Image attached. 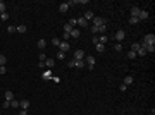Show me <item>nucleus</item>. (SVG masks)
<instances>
[{"label": "nucleus", "mask_w": 155, "mask_h": 115, "mask_svg": "<svg viewBox=\"0 0 155 115\" xmlns=\"http://www.w3.org/2000/svg\"><path fill=\"white\" fill-rule=\"evenodd\" d=\"M7 64V57L5 55H0V65H5Z\"/></svg>", "instance_id": "nucleus-25"}, {"label": "nucleus", "mask_w": 155, "mask_h": 115, "mask_svg": "<svg viewBox=\"0 0 155 115\" xmlns=\"http://www.w3.org/2000/svg\"><path fill=\"white\" fill-rule=\"evenodd\" d=\"M119 89H121V91H122V93H124V91H126V89H128V86H124V84H121V86H119Z\"/></svg>", "instance_id": "nucleus-43"}, {"label": "nucleus", "mask_w": 155, "mask_h": 115, "mask_svg": "<svg viewBox=\"0 0 155 115\" xmlns=\"http://www.w3.org/2000/svg\"><path fill=\"white\" fill-rule=\"evenodd\" d=\"M95 48H97V52H100V53H102V52L105 50V45H102V43H97V46H95Z\"/></svg>", "instance_id": "nucleus-23"}, {"label": "nucleus", "mask_w": 155, "mask_h": 115, "mask_svg": "<svg viewBox=\"0 0 155 115\" xmlns=\"http://www.w3.org/2000/svg\"><path fill=\"white\" fill-rule=\"evenodd\" d=\"M26 29H28V28H26L24 24H21V26L16 28V33H26Z\"/></svg>", "instance_id": "nucleus-19"}, {"label": "nucleus", "mask_w": 155, "mask_h": 115, "mask_svg": "<svg viewBox=\"0 0 155 115\" xmlns=\"http://www.w3.org/2000/svg\"><path fill=\"white\" fill-rule=\"evenodd\" d=\"M105 31H107V26H100L98 28V33H105Z\"/></svg>", "instance_id": "nucleus-36"}, {"label": "nucleus", "mask_w": 155, "mask_h": 115, "mask_svg": "<svg viewBox=\"0 0 155 115\" xmlns=\"http://www.w3.org/2000/svg\"><path fill=\"white\" fill-rule=\"evenodd\" d=\"M128 58H136V53L129 50V52H128Z\"/></svg>", "instance_id": "nucleus-31"}, {"label": "nucleus", "mask_w": 155, "mask_h": 115, "mask_svg": "<svg viewBox=\"0 0 155 115\" xmlns=\"http://www.w3.org/2000/svg\"><path fill=\"white\" fill-rule=\"evenodd\" d=\"M7 31H9V33H16V28H14V26H9Z\"/></svg>", "instance_id": "nucleus-39"}, {"label": "nucleus", "mask_w": 155, "mask_h": 115, "mask_svg": "<svg viewBox=\"0 0 155 115\" xmlns=\"http://www.w3.org/2000/svg\"><path fill=\"white\" fill-rule=\"evenodd\" d=\"M69 24H71V26H72V28H74V26H76V24H78V19H71V21H69Z\"/></svg>", "instance_id": "nucleus-35"}, {"label": "nucleus", "mask_w": 155, "mask_h": 115, "mask_svg": "<svg viewBox=\"0 0 155 115\" xmlns=\"http://www.w3.org/2000/svg\"><path fill=\"white\" fill-rule=\"evenodd\" d=\"M7 19H9V14H7V12L0 14V21H7Z\"/></svg>", "instance_id": "nucleus-27"}, {"label": "nucleus", "mask_w": 155, "mask_h": 115, "mask_svg": "<svg viewBox=\"0 0 155 115\" xmlns=\"http://www.w3.org/2000/svg\"><path fill=\"white\" fill-rule=\"evenodd\" d=\"M136 55H140V57H145V55H146V50H145L143 46H140V50L136 52Z\"/></svg>", "instance_id": "nucleus-21"}, {"label": "nucleus", "mask_w": 155, "mask_h": 115, "mask_svg": "<svg viewBox=\"0 0 155 115\" xmlns=\"http://www.w3.org/2000/svg\"><path fill=\"white\" fill-rule=\"evenodd\" d=\"M148 17H150V16H148V12H146V11H141V12H140V16H138V21H146Z\"/></svg>", "instance_id": "nucleus-9"}, {"label": "nucleus", "mask_w": 155, "mask_h": 115, "mask_svg": "<svg viewBox=\"0 0 155 115\" xmlns=\"http://www.w3.org/2000/svg\"><path fill=\"white\" fill-rule=\"evenodd\" d=\"M124 38H126V33H124L122 29L116 33V40H117V43H121V41H124Z\"/></svg>", "instance_id": "nucleus-4"}, {"label": "nucleus", "mask_w": 155, "mask_h": 115, "mask_svg": "<svg viewBox=\"0 0 155 115\" xmlns=\"http://www.w3.org/2000/svg\"><path fill=\"white\" fill-rule=\"evenodd\" d=\"M38 60H40V62H41V64H43V62H45V60H47V55H45V53H43V52H41V53H40V58H38Z\"/></svg>", "instance_id": "nucleus-29"}, {"label": "nucleus", "mask_w": 155, "mask_h": 115, "mask_svg": "<svg viewBox=\"0 0 155 115\" xmlns=\"http://www.w3.org/2000/svg\"><path fill=\"white\" fill-rule=\"evenodd\" d=\"M19 108H21V110H28V108H29V101H28V100L19 101Z\"/></svg>", "instance_id": "nucleus-10"}, {"label": "nucleus", "mask_w": 155, "mask_h": 115, "mask_svg": "<svg viewBox=\"0 0 155 115\" xmlns=\"http://www.w3.org/2000/svg\"><path fill=\"white\" fill-rule=\"evenodd\" d=\"M91 33H98V28L97 26H91Z\"/></svg>", "instance_id": "nucleus-44"}, {"label": "nucleus", "mask_w": 155, "mask_h": 115, "mask_svg": "<svg viewBox=\"0 0 155 115\" xmlns=\"http://www.w3.org/2000/svg\"><path fill=\"white\" fill-rule=\"evenodd\" d=\"M19 115H28V110H21V112H19Z\"/></svg>", "instance_id": "nucleus-45"}, {"label": "nucleus", "mask_w": 155, "mask_h": 115, "mask_svg": "<svg viewBox=\"0 0 155 115\" xmlns=\"http://www.w3.org/2000/svg\"><path fill=\"white\" fill-rule=\"evenodd\" d=\"M64 31H65V33H69V34H71V31H72V26H71V24H69V23H67V24H64Z\"/></svg>", "instance_id": "nucleus-22"}, {"label": "nucleus", "mask_w": 155, "mask_h": 115, "mask_svg": "<svg viewBox=\"0 0 155 115\" xmlns=\"http://www.w3.org/2000/svg\"><path fill=\"white\" fill-rule=\"evenodd\" d=\"M114 50H116V52H121V50H122V45H121V43H116V45H114Z\"/></svg>", "instance_id": "nucleus-28"}, {"label": "nucleus", "mask_w": 155, "mask_h": 115, "mask_svg": "<svg viewBox=\"0 0 155 115\" xmlns=\"http://www.w3.org/2000/svg\"><path fill=\"white\" fill-rule=\"evenodd\" d=\"M93 17H95V14H93L91 11H86V12H85V16H83V19H86V21H88V19H91V21H93Z\"/></svg>", "instance_id": "nucleus-13"}, {"label": "nucleus", "mask_w": 155, "mask_h": 115, "mask_svg": "<svg viewBox=\"0 0 155 115\" xmlns=\"http://www.w3.org/2000/svg\"><path fill=\"white\" fill-rule=\"evenodd\" d=\"M4 96H5V100H9V101H12V100H14V93H12V91H5V94H4Z\"/></svg>", "instance_id": "nucleus-18"}, {"label": "nucleus", "mask_w": 155, "mask_h": 115, "mask_svg": "<svg viewBox=\"0 0 155 115\" xmlns=\"http://www.w3.org/2000/svg\"><path fill=\"white\" fill-rule=\"evenodd\" d=\"M53 65H55V60H50V58H47V60H45V67H47V69H50V70H52V69H53Z\"/></svg>", "instance_id": "nucleus-11"}, {"label": "nucleus", "mask_w": 155, "mask_h": 115, "mask_svg": "<svg viewBox=\"0 0 155 115\" xmlns=\"http://www.w3.org/2000/svg\"><path fill=\"white\" fill-rule=\"evenodd\" d=\"M59 11H60L62 14H65V12L69 11V2H64V4H60V5H59Z\"/></svg>", "instance_id": "nucleus-7"}, {"label": "nucleus", "mask_w": 155, "mask_h": 115, "mask_svg": "<svg viewBox=\"0 0 155 115\" xmlns=\"http://www.w3.org/2000/svg\"><path fill=\"white\" fill-rule=\"evenodd\" d=\"M67 67H69V69L74 67V60H67Z\"/></svg>", "instance_id": "nucleus-40"}, {"label": "nucleus", "mask_w": 155, "mask_h": 115, "mask_svg": "<svg viewBox=\"0 0 155 115\" xmlns=\"http://www.w3.org/2000/svg\"><path fill=\"white\" fill-rule=\"evenodd\" d=\"M107 40H109V36H107V34H102V36L98 38V43H102V45H105V43H107Z\"/></svg>", "instance_id": "nucleus-20"}, {"label": "nucleus", "mask_w": 155, "mask_h": 115, "mask_svg": "<svg viewBox=\"0 0 155 115\" xmlns=\"http://www.w3.org/2000/svg\"><path fill=\"white\" fill-rule=\"evenodd\" d=\"M69 36H71L69 33H64V36H62V41H67V40H69Z\"/></svg>", "instance_id": "nucleus-37"}, {"label": "nucleus", "mask_w": 155, "mask_h": 115, "mask_svg": "<svg viewBox=\"0 0 155 115\" xmlns=\"http://www.w3.org/2000/svg\"><path fill=\"white\" fill-rule=\"evenodd\" d=\"M138 23V17H129V24H136Z\"/></svg>", "instance_id": "nucleus-33"}, {"label": "nucleus", "mask_w": 155, "mask_h": 115, "mask_svg": "<svg viewBox=\"0 0 155 115\" xmlns=\"http://www.w3.org/2000/svg\"><path fill=\"white\" fill-rule=\"evenodd\" d=\"M79 34H81L79 29H78V28H72V31H71V36H72V38H79Z\"/></svg>", "instance_id": "nucleus-15"}, {"label": "nucleus", "mask_w": 155, "mask_h": 115, "mask_svg": "<svg viewBox=\"0 0 155 115\" xmlns=\"http://www.w3.org/2000/svg\"><path fill=\"white\" fill-rule=\"evenodd\" d=\"M67 50H69V43H67V41H60V45H59V52L65 53Z\"/></svg>", "instance_id": "nucleus-5"}, {"label": "nucleus", "mask_w": 155, "mask_h": 115, "mask_svg": "<svg viewBox=\"0 0 155 115\" xmlns=\"http://www.w3.org/2000/svg\"><path fill=\"white\" fill-rule=\"evenodd\" d=\"M93 26H97V28L107 26V19H103V17H93Z\"/></svg>", "instance_id": "nucleus-2"}, {"label": "nucleus", "mask_w": 155, "mask_h": 115, "mask_svg": "<svg viewBox=\"0 0 155 115\" xmlns=\"http://www.w3.org/2000/svg\"><path fill=\"white\" fill-rule=\"evenodd\" d=\"M52 74H53V72H52L50 69H47V70H45V72H43L41 76H43V79H45V81H52V77H53Z\"/></svg>", "instance_id": "nucleus-6"}, {"label": "nucleus", "mask_w": 155, "mask_h": 115, "mask_svg": "<svg viewBox=\"0 0 155 115\" xmlns=\"http://www.w3.org/2000/svg\"><path fill=\"white\" fill-rule=\"evenodd\" d=\"M36 46H38V48H40V50L43 52V48L47 46V41H45V40L41 38V40H38V43H36Z\"/></svg>", "instance_id": "nucleus-14"}, {"label": "nucleus", "mask_w": 155, "mask_h": 115, "mask_svg": "<svg viewBox=\"0 0 155 115\" xmlns=\"http://www.w3.org/2000/svg\"><path fill=\"white\" fill-rule=\"evenodd\" d=\"M78 26L86 28V26H88V21H86V19H83V17H79V19H78Z\"/></svg>", "instance_id": "nucleus-17"}, {"label": "nucleus", "mask_w": 155, "mask_h": 115, "mask_svg": "<svg viewBox=\"0 0 155 115\" xmlns=\"http://www.w3.org/2000/svg\"><path fill=\"white\" fill-rule=\"evenodd\" d=\"M11 106H12V108H19V101L12 100V101H11Z\"/></svg>", "instance_id": "nucleus-30"}, {"label": "nucleus", "mask_w": 155, "mask_h": 115, "mask_svg": "<svg viewBox=\"0 0 155 115\" xmlns=\"http://www.w3.org/2000/svg\"><path fill=\"white\" fill-rule=\"evenodd\" d=\"M9 106H11V101L5 100V101H4V108H9Z\"/></svg>", "instance_id": "nucleus-41"}, {"label": "nucleus", "mask_w": 155, "mask_h": 115, "mask_svg": "<svg viewBox=\"0 0 155 115\" xmlns=\"http://www.w3.org/2000/svg\"><path fill=\"white\" fill-rule=\"evenodd\" d=\"M4 12H5V4L0 2V14H4Z\"/></svg>", "instance_id": "nucleus-32"}, {"label": "nucleus", "mask_w": 155, "mask_h": 115, "mask_svg": "<svg viewBox=\"0 0 155 115\" xmlns=\"http://www.w3.org/2000/svg\"><path fill=\"white\" fill-rule=\"evenodd\" d=\"M138 50H140V43H133V45H131V52H134V53H136Z\"/></svg>", "instance_id": "nucleus-24"}, {"label": "nucleus", "mask_w": 155, "mask_h": 115, "mask_svg": "<svg viewBox=\"0 0 155 115\" xmlns=\"http://www.w3.org/2000/svg\"><path fill=\"white\" fill-rule=\"evenodd\" d=\"M140 12H141V9H140V7H136V5H134V7H131V17H138V16H140Z\"/></svg>", "instance_id": "nucleus-8"}, {"label": "nucleus", "mask_w": 155, "mask_h": 115, "mask_svg": "<svg viewBox=\"0 0 155 115\" xmlns=\"http://www.w3.org/2000/svg\"><path fill=\"white\" fill-rule=\"evenodd\" d=\"M0 74H7V69H5V65H0Z\"/></svg>", "instance_id": "nucleus-34"}, {"label": "nucleus", "mask_w": 155, "mask_h": 115, "mask_svg": "<svg viewBox=\"0 0 155 115\" xmlns=\"http://www.w3.org/2000/svg\"><path fill=\"white\" fill-rule=\"evenodd\" d=\"M143 45H155V34L152 33V34H146L145 38H143V41L140 43V46H143Z\"/></svg>", "instance_id": "nucleus-1"}, {"label": "nucleus", "mask_w": 155, "mask_h": 115, "mask_svg": "<svg viewBox=\"0 0 155 115\" xmlns=\"http://www.w3.org/2000/svg\"><path fill=\"white\" fill-rule=\"evenodd\" d=\"M52 81H53V82H60V77H57V76H53V77H52Z\"/></svg>", "instance_id": "nucleus-42"}, {"label": "nucleus", "mask_w": 155, "mask_h": 115, "mask_svg": "<svg viewBox=\"0 0 155 115\" xmlns=\"http://www.w3.org/2000/svg\"><path fill=\"white\" fill-rule=\"evenodd\" d=\"M133 81H134V77H133V76H126L122 84H124V86H129V84H133Z\"/></svg>", "instance_id": "nucleus-12"}, {"label": "nucleus", "mask_w": 155, "mask_h": 115, "mask_svg": "<svg viewBox=\"0 0 155 115\" xmlns=\"http://www.w3.org/2000/svg\"><path fill=\"white\" fill-rule=\"evenodd\" d=\"M86 64H85V60H74V67H78V69H83Z\"/></svg>", "instance_id": "nucleus-16"}, {"label": "nucleus", "mask_w": 155, "mask_h": 115, "mask_svg": "<svg viewBox=\"0 0 155 115\" xmlns=\"http://www.w3.org/2000/svg\"><path fill=\"white\" fill-rule=\"evenodd\" d=\"M64 57H65V53H62V52H59V53H57V58H59V60H62Z\"/></svg>", "instance_id": "nucleus-38"}, {"label": "nucleus", "mask_w": 155, "mask_h": 115, "mask_svg": "<svg viewBox=\"0 0 155 115\" xmlns=\"http://www.w3.org/2000/svg\"><path fill=\"white\" fill-rule=\"evenodd\" d=\"M86 55H85V52L83 50H74V60H83Z\"/></svg>", "instance_id": "nucleus-3"}, {"label": "nucleus", "mask_w": 155, "mask_h": 115, "mask_svg": "<svg viewBox=\"0 0 155 115\" xmlns=\"http://www.w3.org/2000/svg\"><path fill=\"white\" fill-rule=\"evenodd\" d=\"M60 41H62V40H59L57 36H55V38L52 40V43H53V46H59V45H60Z\"/></svg>", "instance_id": "nucleus-26"}]
</instances>
